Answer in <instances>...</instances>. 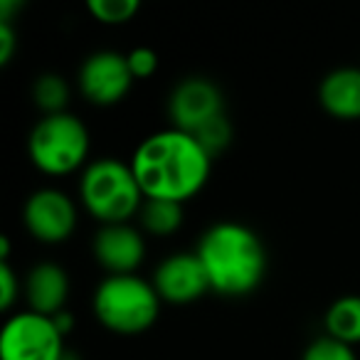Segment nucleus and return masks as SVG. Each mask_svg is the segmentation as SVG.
<instances>
[{
    "instance_id": "obj_15",
    "label": "nucleus",
    "mask_w": 360,
    "mask_h": 360,
    "mask_svg": "<svg viewBox=\"0 0 360 360\" xmlns=\"http://www.w3.org/2000/svg\"><path fill=\"white\" fill-rule=\"evenodd\" d=\"M141 225L150 235H173L183 225V205L170 200H146L141 207Z\"/></svg>"
},
{
    "instance_id": "obj_9",
    "label": "nucleus",
    "mask_w": 360,
    "mask_h": 360,
    "mask_svg": "<svg viewBox=\"0 0 360 360\" xmlns=\"http://www.w3.org/2000/svg\"><path fill=\"white\" fill-rule=\"evenodd\" d=\"M168 114L170 121H173V129L186 131V134H198L202 126H207L217 116L225 114L222 91L210 79H202V77L183 79L170 94Z\"/></svg>"
},
{
    "instance_id": "obj_21",
    "label": "nucleus",
    "mask_w": 360,
    "mask_h": 360,
    "mask_svg": "<svg viewBox=\"0 0 360 360\" xmlns=\"http://www.w3.org/2000/svg\"><path fill=\"white\" fill-rule=\"evenodd\" d=\"M18 294H20V284H18L15 271L8 262H0V309H11L18 301Z\"/></svg>"
},
{
    "instance_id": "obj_3",
    "label": "nucleus",
    "mask_w": 360,
    "mask_h": 360,
    "mask_svg": "<svg viewBox=\"0 0 360 360\" xmlns=\"http://www.w3.org/2000/svg\"><path fill=\"white\" fill-rule=\"evenodd\" d=\"M79 198L84 210L101 225H124L146 202L131 163L116 158H99L86 165L79 180Z\"/></svg>"
},
{
    "instance_id": "obj_19",
    "label": "nucleus",
    "mask_w": 360,
    "mask_h": 360,
    "mask_svg": "<svg viewBox=\"0 0 360 360\" xmlns=\"http://www.w3.org/2000/svg\"><path fill=\"white\" fill-rule=\"evenodd\" d=\"M304 360H358L353 353V345L340 343V340L323 335V338L314 340V343L306 348Z\"/></svg>"
},
{
    "instance_id": "obj_22",
    "label": "nucleus",
    "mask_w": 360,
    "mask_h": 360,
    "mask_svg": "<svg viewBox=\"0 0 360 360\" xmlns=\"http://www.w3.org/2000/svg\"><path fill=\"white\" fill-rule=\"evenodd\" d=\"M15 52V30L11 22H0V65H8Z\"/></svg>"
},
{
    "instance_id": "obj_14",
    "label": "nucleus",
    "mask_w": 360,
    "mask_h": 360,
    "mask_svg": "<svg viewBox=\"0 0 360 360\" xmlns=\"http://www.w3.org/2000/svg\"><path fill=\"white\" fill-rule=\"evenodd\" d=\"M326 330L340 343H360V296H340L326 311Z\"/></svg>"
},
{
    "instance_id": "obj_8",
    "label": "nucleus",
    "mask_w": 360,
    "mask_h": 360,
    "mask_svg": "<svg viewBox=\"0 0 360 360\" xmlns=\"http://www.w3.org/2000/svg\"><path fill=\"white\" fill-rule=\"evenodd\" d=\"M134 75L126 55L111 50L94 52L79 70V89L86 101L96 106H114L129 94Z\"/></svg>"
},
{
    "instance_id": "obj_1",
    "label": "nucleus",
    "mask_w": 360,
    "mask_h": 360,
    "mask_svg": "<svg viewBox=\"0 0 360 360\" xmlns=\"http://www.w3.org/2000/svg\"><path fill=\"white\" fill-rule=\"evenodd\" d=\"M210 165V153L195 136L180 129L150 134L131 158V170L146 200H170L180 205L205 188Z\"/></svg>"
},
{
    "instance_id": "obj_17",
    "label": "nucleus",
    "mask_w": 360,
    "mask_h": 360,
    "mask_svg": "<svg viewBox=\"0 0 360 360\" xmlns=\"http://www.w3.org/2000/svg\"><path fill=\"white\" fill-rule=\"evenodd\" d=\"M136 0H89V13L104 25H124L139 13Z\"/></svg>"
},
{
    "instance_id": "obj_24",
    "label": "nucleus",
    "mask_w": 360,
    "mask_h": 360,
    "mask_svg": "<svg viewBox=\"0 0 360 360\" xmlns=\"http://www.w3.org/2000/svg\"><path fill=\"white\" fill-rule=\"evenodd\" d=\"M62 360H77V355L75 353H65V358H62Z\"/></svg>"
},
{
    "instance_id": "obj_2",
    "label": "nucleus",
    "mask_w": 360,
    "mask_h": 360,
    "mask_svg": "<svg viewBox=\"0 0 360 360\" xmlns=\"http://www.w3.org/2000/svg\"><path fill=\"white\" fill-rule=\"evenodd\" d=\"M210 289L222 296H245L262 284L266 250L259 235L240 222H217L198 245Z\"/></svg>"
},
{
    "instance_id": "obj_7",
    "label": "nucleus",
    "mask_w": 360,
    "mask_h": 360,
    "mask_svg": "<svg viewBox=\"0 0 360 360\" xmlns=\"http://www.w3.org/2000/svg\"><path fill=\"white\" fill-rule=\"evenodd\" d=\"M25 227L37 242L45 245H60L70 240L77 227V205L70 195L57 188H42L35 191L25 202L22 210Z\"/></svg>"
},
{
    "instance_id": "obj_16",
    "label": "nucleus",
    "mask_w": 360,
    "mask_h": 360,
    "mask_svg": "<svg viewBox=\"0 0 360 360\" xmlns=\"http://www.w3.org/2000/svg\"><path fill=\"white\" fill-rule=\"evenodd\" d=\"M32 99L45 111V116L62 114L70 101V86L60 75H42L32 84Z\"/></svg>"
},
{
    "instance_id": "obj_4",
    "label": "nucleus",
    "mask_w": 360,
    "mask_h": 360,
    "mask_svg": "<svg viewBox=\"0 0 360 360\" xmlns=\"http://www.w3.org/2000/svg\"><path fill=\"white\" fill-rule=\"evenodd\" d=\"M160 296L153 281L136 274L106 276L94 291V316L119 335H139L155 323Z\"/></svg>"
},
{
    "instance_id": "obj_23",
    "label": "nucleus",
    "mask_w": 360,
    "mask_h": 360,
    "mask_svg": "<svg viewBox=\"0 0 360 360\" xmlns=\"http://www.w3.org/2000/svg\"><path fill=\"white\" fill-rule=\"evenodd\" d=\"M55 319V323H57V328L62 330V333H70L72 330V326H75V321H72V314H67V311H62V314H57V316H52Z\"/></svg>"
},
{
    "instance_id": "obj_20",
    "label": "nucleus",
    "mask_w": 360,
    "mask_h": 360,
    "mask_svg": "<svg viewBox=\"0 0 360 360\" xmlns=\"http://www.w3.org/2000/svg\"><path fill=\"white\" fill-rule=\"evenodd\" d=\"M126 60H129L134 79H148L158 70V55L150 47H136V50H131L126 55Z\"/></svg>"
},
{
    "instance_id": "obj_5",
    "label": "nucleus",
    "mask_w": 360,
    "mask_h": 360,
    "mask_svg": "<svg viewBox=\"0 0 360 360\" xmlns=\"http://www.w3.org/2000/svg\"><path fill=\"white\" fill-rule=\"evenodd\" d=\"M27 153L37 170L47 175H70L89 155V131L77 116L52 114L35 124L27 139Z\"/></svg>"
},
{
    "instance_id": "obj_11",
    "label": "nucleus",
    "mask_w": 360,
    "mask_h": 360,
    "mask_svg": "<svg viewBox=\"0 0 360 360\" xmlns=\"http://www.w3.org/2000/svg\"><path fill=\"white\" fill-rule=\"evenodd\" d=\"M94 257L109 271V276L134 274L146 257V242L129 222L104 225L94 237Z\"/></svg>"
},
{
    "instance_id": "obj_10",
    "label": "nucleus",
    "mask_w": 360,
    "mask_h": 360,
    "mask_svg": "<svg viewBox=\"0 0 360 360\" xmlns=\"http://www.w3.org/2000/svg\"><path fill=\"white\" fill-rule=\"evenodd\" d=\"M153 286L160 301L168 304H193L205 291H210V279L205 274L198 252H178L165 257L153 274Z\"/></svg>"
},
{
    "instance_id": "obj_13",
    "label": "nucleus",
    "mask_w": 360,
    "mask_h": 360,
    "mask_svg": "<svg viewBox=\"0 0 360 360\" xmlns=\"http://www.w3.org/2000/svg\"><path fill=\"white\" fill-rule=\"evenodd\" d=\"M319 101L335 119H360V70L343 67L326 75L319 86Z\"/></svg>"
},
{
    "instance_id": "obj_12",
    "label": "nucleus",
    "mask_w": 360,
    "mask_h": 360,
    "mask_svg": "<svg viewBox=\"0 0 360 360\" xmlns=\"http://www.w3.org/2000/svg\"><path fill=\"white\" fill-rule=\"evenodd\" d=\"M25 296L30 311L42 316H57L65 311L70 296V276L60 264H37L30 269L25 279Z\"/></svg>"
},
{
    "instance_id": "obj_6",
    "label": "nucleus",
    "mask_w": 360,
    "mask_h": 360,
    "mask_svg": "<svg viewBox=\"0 0 360 360\" xmlns=\"http://www.w3.org/2000/svg\"><path fill=\"white\" fill-rule=\"evenodd\" d=\"M65 353V333L52 316L22 311L3 326L0 360H62Z\"/></svg>"
},
{
    "instance_id": "obj_18",
    "label": "nucleus",
    "mask_w": 360,
    "mask_h": 360,
    "mask_svg": "<svg viewBox=\"0 0 360 360\" xmlns=\"http://www.w3.org/2000/svg\"><path fill=\"white\" fill-rule=\"evenodd\" d=\"M193 136H195L198 143L210 153V158H215V155H220L222 150L230 146L232 126H230V121H227V116L222 114V116H217L215 121H210L207 126H202V129Z\"/></svg>"
}]
</instances>
